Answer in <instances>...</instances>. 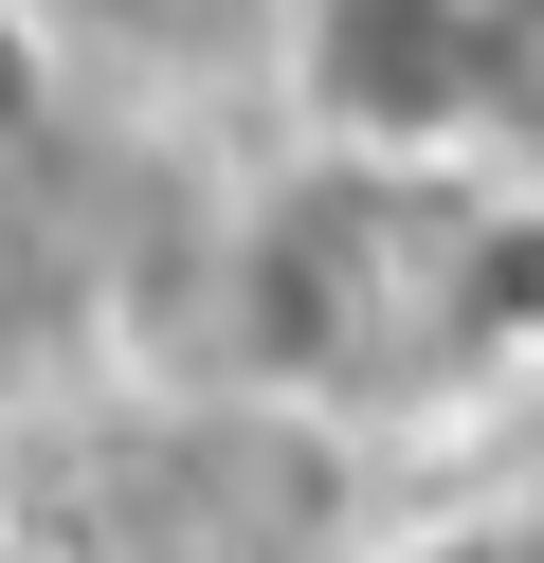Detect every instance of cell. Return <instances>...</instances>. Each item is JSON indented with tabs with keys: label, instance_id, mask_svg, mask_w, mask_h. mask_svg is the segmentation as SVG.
Segmentation results:
<instances>
[{
	"label": "cell",
	"instance_id": "cell-2",
	"mask_svg": "<svg viewBox=\"0 0 544 563\" xmlns=\"http://www.w3.org/2000/svg\"><path fill=\"white\" fill-rule=\"evenodd\" d=\"M471 146L544 164V0H471Z\"/></svg>",
	"mask_w": 544,
	"mask_h": 563
},
{
	"label": "cell",
	"instance_id": "cell-1",
	"mask_svg": "<svg viewBox=\"0 0 544 563\" xmlns=\"http://www.w3.org/2000/svg\"><path fill=\"white\" fill-rule=\"evenodd\" d=\"M290 110L345 164H418L471 128V0H290Z\"/></svg>",
	"mask_w": 544,
	"mask_h": 563
}]
</instances>
